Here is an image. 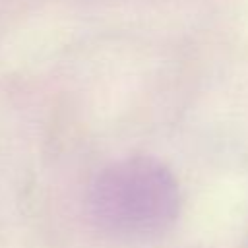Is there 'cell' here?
I'll list each match as a JSON object with an SVG mask.
<instances>
[{"mask_svg": "<svg viewBox=\"0 0 248 248\" xmlns=\"http://www.w3.org/2000/svg\"><path fill=\"white\" fill-rule=\"evenodd\" d=\"M89 209L112 236L149 240L167 232L180 211V190L172 172L155 159L132 157L99 174Z\"/></svg>", "mask_w": 248, "mask_h": 248, "instance_id": "cell-1", "label": "cell"}]
</instances>
